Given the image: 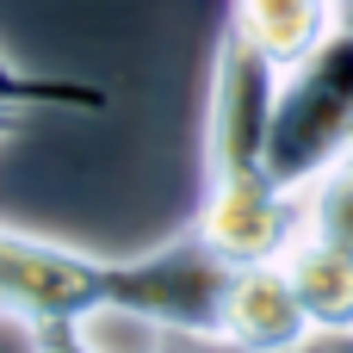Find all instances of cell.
<instances>
[{
  "instance_id": "7a4b0ae2",
  "label": "cell",
  "mask_w": 353,
  "mask_h": 353,
  "mask_svg": "<svg viewBox=\"0 0 353 353\" xmlns=\"http://www.w3.org/2000/svg\"><path fill=\"white\" fill-rule=\"evenodd\" d=\"M353 130V25H335L304 62L279 68L273 130H267V168L279 186H310L335 161Z\"/></svg>"
},
{
  "instance_id": "3957f363",
  "label": "cell",
  "mask_w": 353,
  "mask_h": 353,
  "mask_svg": "<svg viewBox=\"0 0 353 353\" xmlns=\"http://www.w3.org/2000/svg\"><path fill=\"white\" fill-rule=\"evenodd\" d=\"M273 99H279V68L223 25L217 62H211V105H205V180L273 174L267 168Z\"/></svg>"
},
{
  "instance_id": "7c38bea8",
  "label": "cell",
  "mask_w": 353,
  "mask_h": 353,
  "mask_svg": "<svg viewBox=\"0 0 353 353\" xmlns=\"http://www.w3.org/2000/svg\"><path fill=\"white\" fill-rule=\"evenodd\" d=\"M19 124H25V105H19V99H6V93H0V137H12V130H19Z\"/></svg>"
},
{
  "instance_id": "5b68a950",
  "label": "cell",
  "mask_w": 353,
  "mask_h": 353,
  "mask_svg": "<svg viewBox=\"0 0 353 353\" xmlns=\"http://www.w3.org/2000/svg\"><path fill=\"white\" fill-rule=\"evenodd\" d=\"M310 335V316L285 279V261H254L230 273L223 292V323H217V347L230 353H285Z\"/></svg>"
},
{
  "instance_id": "30bf717a",
  "label": "cell",
  "mask_w": 353,
  "mask_h": 353,
  "mask_svg": "<svg viewBox=\"0 0 353 353\" xmlns=\"http://www.w3.org/2000/svg\"><path fill=\"white\" fill-rule=\"evenodd\" d=\"M285 353H353V329H310L298 347H285Z\"/></svg>"
},
{
  "instance_id": "4fadbf2b",
  "label": "cell",
  "mask_w": 353,
  "mask_h": 353,
  "mask_svg": "<svg viewBox=\"0 0 353 353\" xmlns=\"http://www.w3.org/2000/svg\"><path fill=\"white\" fill-rule=\"evenodd\" d=\"M335 25H353V0H335Z\"/></svg>"
},
{
  "instance_id": "9c48e42d",
  "label": "cell",
  "mask_w": 353,
  "mask_h": 353,
  "mask_svg": "<svg viewBox=\"0 0 353 353\" xmlns=\"http://www.w3.org/2000/svg\"><path fill=\"white\" fill-rule=\"evenodd\" d=\"M304 205H310V230L353 242V180H335V174L310 180L304 186Z\"/></svg>"
},
{
  "instance_id": "52a82bcc",
  "label": "cell",
  "mask_w": 353,
  "mask_h": 353,
  "mask_svg": "<svg viewBox=\"0 0 353 353\" xmlns=\"http://www.w3.org/2000/svg\"><path fill=\"white\" fill-rule=\"evenodd\" d=\"M223 25L242 43H254L273 68H292L335 31V0H230Z\"/></svg>"
},
{
  "instance_id": "277c9868",
  "label": "cell",
  "mask_w": 353,
  "mask_h": 353,
  "mask_svg": "<svg viewBox=\"0 0 353 353\" xmlns=\"http://www.w3.org/2000/svg\"><path fill=\"white\" fill-rule=\"evenodd\" d=\"M310 205L298 186H279L273 174H223L205 180L199 199V242L217 248L230 267H254V261H285V248L304 236Z\"/></svg>"
},
{
  "instance_id": "8992f818",
  "label": "cell",
  "mask_w": 353,
  "mask_h": 353,
  "mask_svg": "<svg viewBox=\"0 0 353 353\" xmlns=\"http://www.w3.org/2000/svg\"><path fill=\"white\" fill-rule=\"evenodd\" d=\"M285 279L310 329H353V242L304 223V236L285 248Z\"/></svg>"
},
{
  "instance_id": "ba28073f",
  "label": "cell",
  "mask_w": 353,
  "mask_h": 353,
  "mask_svg": "<svg viewBox=\"0 0 353 353\" xmlns=\"http://www.w3.org/2000/svg\"><path fill=\"white\" fill-rule=\"evenodd\" d=\"M0 93L19 99L25 112H105V87L68 81V74H31L12 56H0Z\"/></svg>"
},
{
  "instance_id": "8fae6325",
  "label": "cell",
  "mask_w": 353,
  "mask_h": 353,
  "mask_svg": "<svg viewBox=\"0 0 353 353\" xmlns=\"http://www.w3.org/2000/svg\"><path fill=\"white\" fill-rule=\"evenodd\" d=\"M323 174H335V180H353V130H347V143L335 149V161H329Z\"/></svg>"
},
{
  "instance_id": "6da1fadb",
  "label": "cell",
  "mask_w": 353,
  "mask_h": 353,
  "mask_svg": "<svg viewBox=\"0 0 353 353\" xmlns=\"http://www.w3.org/2000/svg\"><path fill=\"white\" fill-rule=\"evenodd\" d=\"M230 273L236 267L217 248H205L192 223L174 242H161L149 254H124V261L0 223V316L25 323V329L81 323L93 310H130L168 335L217 347Z\"/></svg>"
}]
</instances>
